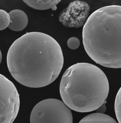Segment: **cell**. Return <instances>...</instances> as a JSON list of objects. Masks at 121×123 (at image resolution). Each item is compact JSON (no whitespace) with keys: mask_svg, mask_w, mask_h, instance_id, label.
Listing matches in <instances>:
<instances>
[{"mask_svg":"<svg viewBox=\"0 0 121 123\" xmlns=\"http://www.w3.org/2000/svg\"><path fill=\"white\" fill-rule=\"evenodd\" d=\"M8 69L20 84L31 88L50 84L64 64L63 52L53 37L44 33H26L16 39L7 56Z\"/></svg>","mask_w":121,"mask_h":123,"instance_id":"1","label":"cell"},{"mask_svg":"<svg viewBox=\"0 0 121 123\" xmlns=\"http://www.w3.org/2000/svg\"><path fill=\"white\" fill-rule=\"evenodd\" d=\"M83 45L96 63L121 68V6L103 7L89 16L83 26Z\"/></svg>","mask_w":121,"mask_h":123,"instance_id":"2","label":"cell"},{"mask_svg":"<svg viewBox=\"0 0 121 123\" xmlns=\"http://www.w3.org/2000/svg\"><path fill=\"white\" fill-rule=\"evenodd\" d=\"M59 90L64 103L69 108L78 112H89L106 102L109 84L106 75L97 67L77 63L65 71Z\"/></svg>","mask_w":121,"mask_h":123,"instance_id":"3","label":"cell"},{"mask_svg":"<svg viewBox=\"0 0 121 123\" xmlns=\"http://www.w3.org/2000/svg\"><path fill=\"white\" fill-rule=\"evenodd\" d=\"M30 121V123H73V115L64 102L57 99H46L34 107Z\"/></svg>","mask_w":121,"mask_h":123,"instance_id":"4","label":"cell"},{"mask_svg":"<svg viewBox=\"0 0 121 123\" xmlns=\"http://www.w3.org/2000/svg\"><path fill=\"white\" fill-rule=\"evenodd\" d=\"M0 123H12L19 111V95L13 83L0 74Z\"/></svg>","mask_w":121,"mask_h":123,"instance_id":"5","label":"cell"},{"mask_svg":"<svg viewBox=\"0 0 121 123\" xmlns=\"http://www.w3.org/2000/svg\"><path fill=\"white\" fill-rule=\"evenodd\" d=\"M89 12L90 7L87 3L74 1L60 13L59 21L67 27H81L85 25L89 18Z\"/></svg>","mask_w":121,"mask_h":123,"instance_id":"6","label":"cell"},{"mask_svg":"<svg viewBox=\"0 0 121 123\" xmlns=\"http://www.w3.org/2000/svg\"><path fill=\"white\" fill-rule=\"evenodd\" d=\"M10 23L9 28L14 31H18L25 29L28 23V18L26 13L20 10H12L9 13Z\"/></svg>","mask_w":121,"mask_h":123,"instance_id":"7","label":"cell"},{"mask_svg":"<svg viewBox=\"0 0 121 123\" xmlns=\"http://www.w3.org/2000/svg\"><path fill=\"white\" fill-rule=\"evenodd\" d=\"M79 123H118L112 117L101 113L90 114L83 118Z\"/></svg>","mask_w":121,"mask_h":123,"instance_id":"8","label":"cell"},{"mask_svg":"<svg viewBox=\"0 0 121 123\" xmlns=\"http://www.w3.org/2000/svg\"><path fill=\"white\" fill-rule=\"evenodd\" d=\"M31 7L38 10L49 9L56 6L61 0H23Z\"/></svg>","mask_w":121,"mask_h":123,"instance_id":"9","label":"cell"},{"mask_svg":"<svg viewBox=\"0 0 121 123\" xmlns=\"http://www.w3.org/2000/svg\"><path fill=\"white\" fill-rule=\"evenodd\" d=\"M10 23L9 13L3 10H0V30H3L9 27Z\"/></svg>","mask_w":121,"mask_h":123,"instance_id":"10","label":"cell"},{"mask_svg":"<svg viewBox=\"0 0 121 123\" xmlns=\"http://www.w3.org/2000/svg\"><path fill=\"white\" fill-rule=\"evenodd\" d=\"M115 111L119 123H121V87L117 93L115 102Z\"/></svg>","mask_w":121,"mask_h":123,"instance_id":"11","label":"cell"},{"mask_svg":"<svg viewBox=\"0 0 121 123\" xmlns=\"http://www.w3.org/2000/svg\"><path fill=\"white\" fill-rule=\"evenodd\" d=\"M80 44V42L79 40L76 37H70L67 40V46L71 49H77L79 47Z\"/></svg>","mask_w":121,"mask_h":123,"instance_id":"12","label":"cell"},{"mask_svg":"<svg viewBox=\"0 0 121 123\" xmlns=\"http://www.w3.org/2000/svg\"><path fill=\"white\" fill-rule=\"evenodd\" d=\"M106 107L105 103L103 104L99 108L97 109V110H96V111L97 113L103 114V113L106 111Z\"/></svg>","mask_w":121,"mask_h":123,"instance_id":"13","label":"cell"},{"mask_svg":"<svg viewBox=\"0 0 121 123\" xmlns=\"http://www.w3.org/2000/svg\"><path fill=\"white\" fill-rule=\"evenodd\" d=\"M57 7L56 6H54L53 7H52V9L53 10H55L56 9H57Z\"/></svg>","mask_w":121,"mask_h":123,"instance_id":"14","label":"cell"}]
</instances>
